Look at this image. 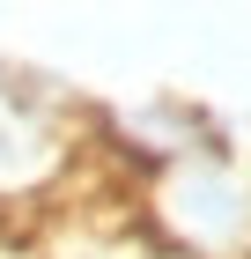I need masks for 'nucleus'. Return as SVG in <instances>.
Listing matches in <instances>:
<instances>
[{
	"instance_id": "obj_1",
	"label": "nucleus",
	"mask_w": 251,
	"mask_h": 259,
	"mask_svg": "<svg viewBox=\"0 0 251 259\" xmlns=\"http://www.w3.org/2000/svg\"><path fill=\"white\" fill-rule=\"evenodd\" d=\"M163 222L192 252H236L251 244V193L222 156H192L163 178Z\"/></svg>"
},
{
	"instance_id": "obj_2",
	"label": "nucleus",
	"mask_w": 251,
	"mask_h": 259,
	"mask_svg": "<svg viewBox=\"0 0 251 259\" xmlns=\"http://www.w3.org/2000/svg\"><path fill=\"white\" fill-rule=\"evenodd\" d=\"M30 178H44V126L15 97H0V193H22Z\"/></svg>"
}]
</instances>
